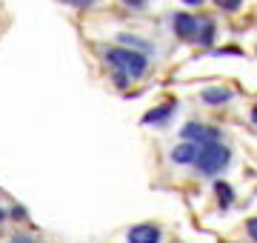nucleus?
Segmentation results:
<instances>
[{
	"instance_id": "nucleus-1",
	"label": "nucleus",
	"mask_w": 257,
	"mask_h": 243,
	"mask_svg": "<svg viewBox=\"0 0 257 243\" xmlns=\"http://www.w3.org/2000/svg\"><path fill=\"white\" fill-rule=\"evenodd\" d=\"M103 60L111 69L109 80L114 89H128L132 83L143 80L149 75V69H152V57L149 55L135 52V49H126V46H120V43L103 49Z\"/></svg>"
},
{
	"instance_id": "nucleus-2",
	"label": "nucleus",
	"mask_w": 257,
	"mask_h": 243,
	"mask_svg": "<svg viewBox=\"0 0 257 243\" xmlns=\"http://www.w3.org/2000/svg\"><path fill=\"white\" fill-rule=\"evenodd\" d=\"M231 163V149L226 143H209V146H200V155L194 160V169H197V175L203 178H217L223 175Z\"/></svg>"
},
{
	"instance_id": "nucleus-3",
	"label": "nucleus",
	"mask_w": 257,
	"mask_h": 243,
	"mask_svg": "<svg viewBox=\"0 0 257 243\" xmlns=\"http://www.w3.org/2000/svg\"><path fill=\"white\" fill-rule=\"evenodd\" d=\"M180 141L197 143V146H209V143H220L223 141V132L217 126H209L203 120H189L180 126Z\"/></svg>"
},
{
	"instance_id": "nucleus-4",
	"label": "nucleus",
	"mask_w": 257,
	"mask_h": 243,
	"mask_svg": "<svg viewBox=\"0 0 257 243\" xmlns=\"http://www.w3.org/2000/svg\"><path fill=\"white\" fill-rule=\"evenodd\" d=\"M169 26H172V35L177 40H186V43H194L197 40V29H200V18L192 15V12H172L169 15Z\"/></svg>"
},
{
	"instance_id": "nucleus-5",
	"label": "nucleus",
	"mask_w": 257,
	"mask_h": 243,
	"mask_svg": "<svg viewBox=\"0 0 257 243\" xmlns=\"http://www.w3.org/2000/svg\"><path fill=\"white\" fill-rule=\"evenodd\" d=\"M177 112H180V100H177V97H169V100L152 106V109L140 117V123H143V126H157V129H163V126H169V123L177 117Z\"/></svg>"
},
{
	"instance_id": "nucleus-6",
	"label": "nucleus",
	"mask_w": 257,
	"mask_h": 243,
	"mask_svg": "<svg viewBox=\"0 0 257 243\" xmlns=\"http://www.w3.org/2000/svg\"><path fill=\"white\" fill-rule=\"evenodd\" d=\"M237 94H234V89L231 86H206V89H200V103L203 106H211V109H220V106H229L231 100H234Z\"/></svg>"
},
{
	"instance_id": "nucleus-7",
	"label": "nucleus",
	"mask_w": 257,
	"mask_h": 243,
	"mask_svg": "<svg viewBox=\"0 0 257 243\" xmlns=\"http://www.w3.org/2000/svg\"><path fill=\"white\" fill-rule=\"evenodd\" d=\"M128 243H160L163 240V229L155 223H138L126 232Z\"/></svg>"
},
{
	"instance_id": "nucleus-8",
	"label": "nucleus",
	"mask_w": 257,
	"mask_h": 243,
	"mask_svg": "<svg viewBox=\"0 0 257 243\" xmlns=\"http://www.w3.org/2000/svg\"><path fill=\"white\" fill-rule=\"evenodd\" d=\"M197 155H200V146H197V143L180 141V143H175V146H172V152H169V160H172L175 166H194Z\"/></svg>"
},
{
	"instance_id": "nucleus-9",
	"label": "nucleus",
	"mask_w": 257,
	"mask_h": 243,
	"mask_svg": "<svg viewBox=\"0 0 257 243\" xmlns=\"http://www.w3.org/2000/svg\"><path fill=\"white\" fill-rule=\"evenodd\" d=\"M214 40H217V20L209 18V15H200V29H197V40H194V46L211 49L214 46Z\"/></svg>"
},
{
	"instance_id": "nucleus-10",
	"label": "nucleus",
	"mask_w": 257,
	"mask_h": 243,
	"mask_svg": "<svg viewBox=\"0 0 257 243\" xmlns=\"http://www.w3.org/2000/svg\"><path fill=\"white\" fill-rule=\"evenodd\" d=\"M117 43L126 46V49H135V52H143V55H149V57L157 52V46L152 43V40L140 38V35H135V32H117Z\"/></svg>"
},
{
	"instance_id": "nucleus-11",
	"label": "nucleus",
	"mask_w": 257,
	"mask_h": 243,
	"mask_svg": "<svg viewBox=\"0 0 257 243\" xmlns=\"http://www.w3.org/2000/svg\"><path fill=\"white\" fill-rule=\"evenodd\" d=\"M214 197H217V203H220L223 212L234 206V189H231L226 180H214Z\"/></svg>"
},
{
	"instance_id": "nucleus-12",
	"label": "nucleus",
	"mask_w": 257,
	"mask_h": 243,
	"mask_svg": "<svg viewBox=\"0 0 257 243\" xmlns=\"http://www.w3.org/2000/svg\"><path fill=\"white\" fill-rule=\"evenodd\" d=\"M214 6H217V12H223V15H234V12L243 9V0H214Z\"/></svg>"
},
{
	"instance_id": "nucleus-13",
	"label": "nucleus",
	"mask_w": 257,
	"mask_h": 243,
	"mask_svg": "<svg viewBox=\"0 0 257 243\" xmlns=\"http://www.w3.org/2000/svg\"><path fill=\"white\" fill-rule=\"evenodd\" d=\"M57 3H63V6H72V9H92L94 3H100V0H57Z\"/></svg>"
},
{
	"instance_id": "nucleus-14",
	"label": "nucleus",
	"mask_w": 257,
	"mask_h": 243,
	"mask_svg": "<svg viewBox=\"0 0 257 243\" xmlns=\"http://www.w3.org/2000/svg\"><path fill=\"white\" fill-rule=\"evenodd\" d=\"M146 3H152V0H120V6H126V9H135V12L146 9Z\"/></svg>"
},
{
	"instance_id": "nucleus-15",
	"label": "nucleus",
	"mask_w": 257,
	"mask_h": 243,
	"mask_svg": "<svg viewBox=\"0 0 257 243\" xmlns=\"http://www.w3.org/2000/svg\"><path fill=\"white\" fill-rule=\"evenodd\" d=\"M246 234L257 243V215H254V217H248V220H246Z\"/></svg>"
},
{
	"instance_id": "nucleus-16",
	"label": "nucleus",
	"mask_w": 257,
	"mask_h": 243,
	"mask_svg": "<svg viewBox=\"0 0 257 243\" xmlns=\"http://www.w3.org/2000/svg\"><path fill=\"white\" fill-rule=\"evenodd\" d=\"M9 243H37L32 234H26V232H18V234H12L9 237Z\"/></svg>"
},
{
	"instance_id": "nucleus-17",
	"label": "nucleus",
	"mask_w": 257,
	"mask_h": 243,
	"mask_svg": "<svg viewBox=\"0 0 257 243\" xmlns=\"http://www.w3.org/2000/svg\"><path fill=\"white\" fill-rule=\"evenodd\" d=\"M180 3H183V6H192V9H197V6H203V3H206V0H180Z\"/></svg>"
},
{
	"instance_id": "nucleus-18",
	"label": "nucleus",
	"mask_w": 257,
	"mask_h": 243,
	"mask_svg": "<svg viewBox=\"0 0 257 243\" xmlns=\"http://www.w3.org/2000/svg\"><path fill=\"white\" fill-rule=\"evenodd\" d=\"M12 217H15V220H23V217H26V212H23V209H20V206H15V209H12Z\"/></svg>"
},
{
	"instance_id": "nucleus-19",
	"label": "nucleus",
	"mask_w": 257,
	"mask_h": 243,
	"mask_svg": "<svg viewBox=\"0 0 257 243\" xmlns=\"http://www.w3.org/2000/svg\"><path fill=\"white\" fill-rule=\"evenodd\" d=\"M251 123H254V126H257V103H254V106H251Z\"/></svg>"
},
{
	"instance_id": "nucleus-20",
	"label": "nucleus",
	"mask_w": 257,
	"mask_h": 243,
	"mask_svg": "<svg viewBox=\"0 0 257 243\" xmlns=\"http://www.w3.org/2000/svg\"><path fill=\"white\" fill-rule=\"evenodd\" d=\"M3 217H6V212H3V209H0V223H3Z\"/></svg>"
}]
</instances>
